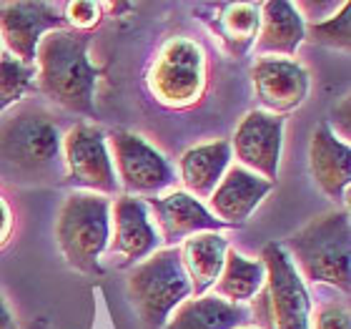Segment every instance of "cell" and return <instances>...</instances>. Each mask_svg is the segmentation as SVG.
<instances>
[{"label":"cell","instance_id":"603a6c76","mask_svg":"<svg viewBox=\"0 0 351 329\" xmlns=\"http://www.w3.org/2000/svg\"><path fill=\"white\" fill-rule=\"evenodd\" d=\"M33 76H36L33 66H23L21 60L10 56L0 58V113L25 95Z\"/></svg>","mask_w":351,"mask_h":329},{"label":"cell","instance_id":"44dd1931","mask_svg":"<svg viewBox=\"0 0 351 329\" xmlns=\"http://www.w3.org/2000/svg\"><path fill=\"white\" fill-rule=\"evenodd\" d=\"M249 317L251 309L228 304L216 294H204L178 304L163 329H241L249 322Z\"/></svg>","mask_w":351,"mask_h":329},{"label":"cell","instance_id":"6da1fadb","mask_svg":"<svg viewBox=\"0 0 351 329\" xmlns=\"http://www.w3.org/2000/svg\"><path fill=\"white\" fill-rule=\"evenodd\" d=\"M88 33L75 30H53L40 41L36 51L38 88L48 101L58 103L66 111L93 118L95 83L101 68L88 60Z\"/></svg>","mask_w":351,"mask_h":329},{"label":"cell","instance_id":"8fae6325","mask_svg":"<svg viewBox=\"0 0 351 329\" xmlns=\"http://www.w3.org/2000/svg\"><path fill=\"white\" fill-rule=\"evenodd\" d=\"M66 21L51 3H3L0 5V38L15 60L23 66L36 63V51L45 33L63 30Z\"/></svg>","mask_w":351,"mask_h":329},{"label":"cell","instance_id":"9c48e42d","mask_svg":"<svg viewBox=\"0 0 351 329\" xmlns=\"http://www.w3.org/2000/svg\"><path fill=\"white\" fill-rule=\"evenodd\" d=\"M63 161L68 168V183L90 189L98 196L118 191L116 168L106 148V133L98 126H73L63 139Z\"/></svg>","mask_w":351,"mask_h":329},{"label":"cell","instance_id":"5bb4252c","mask_svg":"<svg viewBox=\"0 0 351 329\" xmlns=\"http://www.w3.org/2000/svg\"><path fill=\"white\" fill-rule=\"evenodd\" d=\"M148 212H154L158 224V236L166 244H178L193 234L221 231V224L198 198L186 191H171L166 196L148 198Z\"/></svg>","mask_w":351,"mask_h":329},{"label":"cell","instance_id":"5b68a950","mask_svg":"<svg viewBox=\"0 0 351 329\" xmlns=\"http://www.w3.org/2000/svg\"><path fill=\"white\" fill-rule=\"evenodd\" d=\"M66 262L83 274H103L101 254L110 242V204L98 194H71L56 221Z\"/></svg>","mask_w":351,"mask_h":329},{"label":"cell","instance_id":"7c38bea8","mask_svg":"<svg viewBox=\"0 0 351 329\" xmlns=\"http://www.w3.org/2000/svg\"><path fill=\"white\" fill-rule=\"evenodd\" d=\"M161 236L151 221L146 201L136 196H121L113 206V236L108 242L110 256L121 266H136L158 251Z\"/></svg>","mask_w":351,"mask_h":329},{"label":"cell","instance_id":"484cf974","mask_svg":"<svg viewBox=\"0 0 351 329\" xmlns=\"http://www.w3.org/2000/svg\"><path fill=\"white\" fill-rule=\"evenodd\" d=\"M311 329H349V312L339 302H324L311 315Z\"/></svg>","mask_w":351,"mask_h":329},{"label":"cell","instance_id":"8992f818","mask_svg":"<svg viewBox=\"0 0 351 329\" xmlns=\"http://www.w3.org/2000/svg\"><path fill=\"white\" fill-rule=\"evenodd\" d=\"M191 282L183 271L178 249L156 251L133 266L128 277V299L146 329H163L178 304L189 299Z\"/></svg>","mask_w":351,"mask_h":329},{"label":"cell","instance_id":"52a82bcc","mask_svg":"<svg viewBox=\"0 0 351 329\" xmlns=\"http://www.w3.org/2000/svg\"><path fill=\"white\" fill-rule=\"evenodd\" d=\"M148 86L169 109H189L206 86V60L201 45L189 38H171L151 66Z\"/></svg>","mask_w":351,"mask_h":329},{"label":"cell","instance_id":"83f0119b","mask_svg":"<svg viewBox=\"0 0 351 329\" xmlns=\"http://www.w3.org/2000/svg\"><path fill=\"white\" fill-rule=\"evenodd\" d=\"M0 329H18V322H15L13 312L8 309V304L3 302V297H0Z\"/></svg>","mask_w":351,"mask_h":329},{"label":"cell","instance_id":"4316f807","mask_svg":"<svg viewBox=\"0 0 351 329\" xmlns=\"http://www.w3.org/2000/svg\"><path fill=\"white\" fill-rule=\"evenodd\" d=\"M10 231H13V214L8 209L5 198L0 196V247L10 239Z\"/></svg>","mask_w":351,"mask_h":329},{"label":"cell","instance_id":"7402d4cb","mask_svg":"<svg viewBox=\"0 0 351 329\" xmlns=\"http://www.w3.org/2000/svg\"><path fill=\"white\" fill-rule=\"evenodd\" d=\"M263 282H266V269H263L261 259H246L243 254L228 249L221 277L216 282V297L228 304H246L261 292Z\"/></svg>","mask_w":351,"mask_h":329},{"label":"cell","instance_id":"cb8c5ba5","mask_svg":"<svg viewBox=\"0 0 351 329\" xmlns=\"http://www.w3.org/2000/svg\"><path fill=\"white\" fill-rule=\"evenodd\" d=\"M349 3L341 5V13L329 15L322 23H311L306 25V38L319 45H329V48H341L346 51L351 43V30H349Z\"/></svg>","mask_w":351,"mask_h":329},{"label":"cell","instance_id":"e0dca14e","mask_svg":"<svg viewBox=\"0 0 351 329\" xmlns=\"http://www.w3.org/2000/svg\"><path fill=\"white\" fill-rule=\"evenodd\" d=\"M256 51L261 56H284L291 58L296 56L299 45L306 38V23L299 8L286 3V0H274L261 5V25H258Z\"/></svg>","mask_w":351,"mask_h":329},{"label":"cell","instance_id":"30bf717a","mask_svg":"<svg viewBox=\"0 0 351 329\" xmlns=\"http://www.w3.org/2000/svg\"><path fill=\"white\" fill-rule=\"evenodd\" d=\"M228 144L243 168H251L266 181H276L284 144V118L266 111H251L241 118Z\"/></svg>","mask_w":351,"mask_h":329},{"label":"cell","instance_id":"2e32d148","mask_svg":"<svg viewBox=\"0 0 351 329\" xmlns=\"http://www.w3.org/2000/svg\"><path fill=\"white\" fill-rule=\"evenodd\" d=\"M308 163H311V176L322 186L324 194L334 201L346 204L351 179V151L326 124L319 126L311 136Z\"/></svg>","mask_w":351,"mask_h":329},{"label":"cell","instance_id":"f1b7e54d","mask_svg":"<svg viewBox=\"0 0 351 329\" xmlns=\"http://www.w3.org/2000/svg\"><path fill=\"white\" fill-rule=\"evenodd\" d=\"M241 329H243V327H241Z\"/></svg>","mask_w":351,"mask_h":329},{"label":"cell","instance_id":"277c9868","mask_svg":"<svg viewBox=\"0 0 351 329\" xmlns=\"http://www.w3.org/2000/svg\"><path fill=\"white\" fill-rule=\"evenodd\" d=\"M261 262L266 282L251 309L258 329H311V299L286 249L274 242L266 244Z\"/></svg>","mask_w":351,"mask_h":329},{"label":"cell","instance_id":"ac0fdd59","mask_svg":"<svg viewBox=\"0 0 351 329\" xmlns=\"http://www.w3.org/2000/svg\"><path fill=\"white\" fill-rule=\"evenodd\" d=\"M181 254L183 271L191 282V294L204 297L221 277L228 254V239L219 231L193 234L183 242Z\"/></svg>","mask_w":351,"mask_h":329},{"label":"cell","instance_id":"ffe728a7","mask_svg":"<svg viewBox=\"0 0 351 329\" xmlns=\"http://www.w3.org/2000/svg\"><path fill=\"white\" fill-rule=\"evenodd\" d=\"M231 161V144L211 141L204 146H193L181 156V181L186 194L193 198H211Z\"/></svg>","mask_w":351,"mask_h":329},{"label":"cell","instance_id":"7a4b0ae2","mask_svg":"<svg viewBox=\"0 0 351 329\" xmlns=\"http://www.w3.org/2000/svg\"><path fill=\"white\" fill-rule=\"evenodd\" d=\"M63 139L43 111H21L0 124V168L21 181H40L60 171Z\"/></svg>","mask_w":351,"mask_h":329},{"label":"cell","instance_id":"d6986e66","mask_svg":"<svg viewBox=\"0 0 351 329\" xmlns=\"http://www.w3.org/2000/svg\"><path fill=\"white\" fill-rule=\"evenodd\" d=\"M204 8L213 13L211 18H204V21L208 23L213 36H219L226 53L239 58L256 43L258 25H261V5H251V3H211V5Z\"/></svg>","mask_w":351,"mask_h":329},{"label":"cell","instance_id":"d4e9b609","mask_svg":"<svg viewBox=\"0 0 351 329\" xmlns=\"http://www.w3.org/2000/svg\"><path fill=\"white\" fill-rule=\"evenodd\" d=\"M101 3L93 0H78V3H68L66 5V18L63 21L71 23V28H75V33H86L93 25L101 23Z\"/></svg>","mask_w":351,"mask_h":329},{"label":"cell","instance_id":"4fadbf2b","mask_svg":"<svg viewBox=\"0 0 351 329\" xmlns=\"http://www.w3.org/2000/svg\"><path fill=\"white\" fill-rule=\"evenodd\" d=\"M251 78L258 103L274 116L299 109L308 95V73L299 60L258 58L251 68Z\"/></svg>","mask_w":351,"mask_h":329},{"label":"cell","instance_id":"9a60e30c","mask_svg":"<svg viewBox=\"0 0 351 329\" xmlns=\"http://www.w3.org/2000/svg\"><path fill=\"white\" fill-rule=\"evenodd\" d=\"M271 189L274 181H266L243 166H231L208 198L213 216H219L223 227H243Z\"/></svg>","mask_w":351,"mask_h":329},{"label":"cell","instance_id":"ba28073f","mask_svg":"<svg viewBox=\"0 0 351 329\" xmlns=\"http://www.w3.org/2000/svg\"><path fill=\"white\" fill-rule=\"evenodd\" d=\"M110 148L118 168V186L125 189V196L154 198L173 183L171 163L138 133L113 131Z\"/></svg>","mask_w":351,"mask_h":329},{"label":"cell","instance_id":"3957f363","mask_svg":"<svg viewBox=\"0 0 351 329\" xmlns=\"http://www.w3.org/2000/svg\"><path fill=\"white\" fill-rule=\"evenodd\" d=\"M286 254L296 271L314 284L349 292V214L326 212L286 239Z\"/></svg>","mask_w":351,"mask_h":329}]
</instances>
